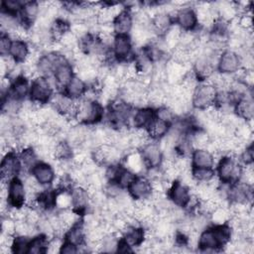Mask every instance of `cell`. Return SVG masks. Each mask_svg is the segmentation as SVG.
Returning a JSON list of instances; mask_svg holds the SVG:
<instances>
[{
    "label": "cell",
    "mask_w": 254,
    "mask_h": 254,
    "mask_svg": "<svg viewBox=\"0 0 254 254\" xmlns=\"http://www.w3.org/2000/svg\"><path fill=\"white\" fill-rule=\"evenodd\" d=\"M26 198V189L24 183L19 179H13L9 183V202L15 206L19 207L23 204Z\"/></svg>",
    "instance_id": "30bf717a"
},
{
    "label": "cell",
    "mask_w": 254,
    "mask_h": 254,
    "mask_svg": "<svg viewBox=\"0 0 254 254\" xmlns=\"http://www.w3.org/2000/svg\"><path fill=\"white\" fill-rule=\"evenodd\" d=\"M55 205L61 209L69 208L72 205L71 193H69L65 190L58 192L55 197Z\"/></svg>",
    "instance_id": "ee69618b"
},
{
    "label": "cell",
    "mask_w": 254,
    "mask_h": 254,
    "mask_svg": "<svg viewBox=\"0 0 254 254\" xmlns=\"http://www.w3.org/2000/svg\"><path fill=\"white\" fill-rule=\"evenodd\" d=\"M154 120V112L150 108H141L133 116V123L138 128L149 126Z\"/></svg>",
    "instance_id": "83f0119b"
},
{
    "label": "cell",
    "mask_w": 254,
    "mask_h": 254,
    "mask_svg": "<svg viewBox=\"0 0 254 254\" xmlns=\"http://www.w3.org/2000/svg\"><path fill=\"white\" fill-rule=\"evenodd\" d=\"M55 80L59 85L66 86V84L72 78V68L70 64L66 62L64 57L58 63L55 70Z\"/></svg>",
    "instance_id": "9a60e30c"
},
{
    "label": "cell",
    "mask_w": 254,
    "mask_h": 254,
    "mask_svg": "<svg viewBox=\"0 0 254 254\" xmlns=\"http://www.w3.org/2000/svg\"><path fill=\"white\" fill-rule=\"evenodd\" d=\"M67 96L71 98H76L81 96L85 91V84L84 81L81 80L78 76L72 77L70 81L65 86Z\"/></svg>",
    "instance_id": "d6a6232c"
},
{
    "label": "cell",
    "mask_w": 254,
    "mask_h": 254,
    "mask_svg": "<svg viewBox=\"0 0 254 254\" xmlns=\"http://www.w3.org/2000/svg\"><path fill=\"white\" fill-rule=\"evenodd\" d=\"M2 232L12 235L16 233V220L11 217H6L2 220Z\"/></svg>",
    "instance_id": "f5cc1de1"
},
{
    "label": "cell",
    "mask_w": 254,
    "mask_h": 254,
    "mask_svg": "<svg viewBox=\"0 0 254 254\" xmlns=\"http://www.w3.org/2000/svg\"><path fill=\"white\" fill-rule=\"evenodd\" d=\"M23 5L24 4L18 0H5L2 2V6L5 10L4 12L10 13V14H14L18 12L20 9H22Z\"/></svg>",
    "instance_id": "f907efd6"
},
{
    "label": "cell",
    "mask_w": 254,
    "mask_h": 254,
    "mask_svg": "<svg viewBox=\"0 0 254 254\" xmlns=\"http://www.w3.org/2000/svg\"><path fill=\"white\" fill-rule=\"evenodd\" d=\"M103 108L99 102L85 99L78 103L76 118L83 123H94L101 119Z\"/></svg>",
    "instance_id": "7a4b0ae2"
},
{
    "label": "cell",
    "mask_w": 254,
    "mask_h": 254,
    "mask_svg": "<svg viewBox=\"0 0 254 254\" xmlns=\"http://www.w3.org/2000/svg\"><path fill=\"white\" fill-rule=\"evenodd\" d=\"M144 159L142 157V155L138 152H132L130 154L127 155L126 160H125V164L126 167L128 168L129 171H131L132 173H141L144 169Z\"/></svg>",
    "instance_id": "f546056e"
},
{
    "label": "cell",
    "mask_w": 254,
    "mask_h": 254,
    "mask_svg": "<svg viewBox=\"0 0 254 254\" xmlns=\"http://www.w3.org/2000/svg\"><path fill=\"white\" fill-rule=\"evenodd\" d=\"M229 197L233 202H248L251 197V186L246 185L243 182L235 184L229 189Z\"/></svg>",
    "instance_id": "2e32d148"
},
{
    "label": "cell",
    "mask_w": 254,
    "mask_h": 254,
    "mask_svg": "<svg viewBox=\"0 0 254 254\" xmlns=\"http://www.w3.org/2000/svg\"><path fill=\"white\" fill-rule=\"evenodd\" d=\"M216 94V88L211 83H201L195 87L192 93V104L198 109H206L213 105Z\"/></svg>",
    "instance_id": "6da1fadb"
},
{
    "label": "cell",
    "mask_w": 254,
    "mask_h": 254,
    "mask_svg": "<svg viewBox=\"0 0 254 254\" xmlns=\"http://www.w3.org/2000/svg\"><path fill=\"white\" fill-rule=\"evenodd\" d=\"M231 218L229 210L225 206H218L210 213V220L215 225H223Z\"/></svg>",
    "instance_id": "f35d334b"
},
{
    "label": "cell",
    "mask_w": 254,
    "mask_h": 254,
    "mask_svg": "<svg viewBox=\"0 0 254 254\" xmlns=\"http://www.w3.org/2000/svg\"><path fill=\"white\" fill-rule=\"evenodd\" d=\"M114 54L120 59H125L131 52V40L126 35H117L113 42Z\"/></svg>",
    "instance_id": "603a6c76"
},
{
    "label": "cell",
    "mask_w": 254,
    "mask_h": 254,
    "mask_svg": "<svg viewBox=\"0 0 254 254\" xmlns=\"http://www.w3.org/2000/svg\"><path fill=\"white\" fill-rule=\"evenodd\" d=\"M12 42L8 35L2 34L0 38V53L2 57H6L8 54H10V49H11Z\"/></svg>",
    "instance_id": "db71d44e"
},
{
    "label": "cell",
    "mask_w": 254,
    "mask_h": 254,
    "mask_svg": "<svg viewBox=\"0 0 254 254\" xmlns=\"http://www.w3.org/2000/svg\"><path fill=\"white\" fill-rule=\"evenodd\" d=\"M215 13L220 16V19L228 22L234 20L238 16V8L232 2H219L215 5Z\"/></svg>",
    "instance_id": "ffe728a7"
},
{
    "label": "cell",
    "mask_w": 254,
    "mask_h": 254,
    "mask_svg": "<svg viewBox=\"0 0 254 254\" xmlns=\"http://www.w3.org/2000/svg\"><path fill=\"white\" fill-rule=\"evenodd\" d=\"M30 53V50L28 48V45L26 42L21 40H15L12 42L11 49H10V56L16 61V62H25L28 58Z\"/></svg>",
    "instance_id": "484cf974"
},
{
    "label": "cell",
    "mask_w": 254,
    "mask_h": 254,
    "mask_svg": "<svg viewBox=\"0 0 254 254\" xmlns=\"http://www.w3.org/2000/svg\"><path fill=\"white\" fill-rule=\"evenodd\" d=\"M148 127H149V135L153 138H163L170 130L169 123L159 118L154 119Z\"/></svg>",
    "instance_id": "d590c367"
},
{
    "label": "cell",
    "mask_w": 254,
    "mask_h": 254,
    "mask_svg": "<svg viewBox=\"0 0 254 254\" xmlns=\"http://www.w3.org/2000/svg\"><path fill=\"white\" fill-rule=\"evenodd\" d=\"M69 30L77 37L82 38L85 35H87L88 32V24L87 22L83 21H75L69 26Z\"/></svg>",
    "instance_id": "c3c4849f"
},
{
    "label": "cell",
    "mask_w": 254,
    "mask_h": 254,
    "mask_svg": "<svg viewBox=\"0 0 254 254\" xmlns=\"http://www.w3.org/2000/svg\"><path fill=\"white\" fill-rule=\"evenodd\" d=\"M70 193H71V198H72L71 206L75 210L79 211V210L84 209L87 206L88 200L90 198L87 190L83 189L82 187H77V188H74Z\"/></svg>",
    "instance_id": "cb8c5ba5"
},
{
    "label": "cell",
    "mask_w": 254,
    "mask_h": 254,
    "mask_svg": "<svg viewBox=\"0 0 254 254\" xmlns=\"http://www.w3.org/2000/svg\"><path fill=\"white\" fill-rule=\"evenodd\" d=\"M218 69L223 74H229L236 72L241 67L240 56L232 50L224 51L218 58L217 62Z\"/></svg>",
    "instance_id": "277c9868"
},
{
    "label": "cell",
    "mask_w": 254,
    "mask_h": 254,
    "mask_svg": "<svg viewBox=\"0 0 254 254\" xmlns=\"http://www.w3.org/2000/svg\"><path fill=\"white\" fill-rule=\"evenodd\" d=\"M170 197L174 204L185 206L190 200L189 188L181 182H175L170 188Z\"/></svg>",
    "instance_id": "8fae6325"
},
{
    "label": "cell",
    "mask_w": 254,
    "mask_h": 254,
    "mask_svg": "<svg viewBox=\"0 0 254 254\" xmlns=\"http://www.w3.org/2000/svg\"><path fill=\"white\" fill-rule=\"evenodd\" d=\"M187 64H182L174 61L169 62L164 67V74L171 85L179 84L188 73Z\"/></svg>",
    "instance_id": "52a82bcc"
},
{
    "label": "cell",
    "mask_w": 254,
    "mask_h": 254,
    "mask_svg": "<svg viewBox=\"0 0 254 254\" xmlns=\"http://www.w3.org/2000/svg\"><path fill=\"white\" fill-rule=\"evenodd\" d=\"M77 247H78V246H76V245H74V244H72V243L66 241L65 243H64V244L62 245L60 252H61V253H64V254H73V253H76V252L78 251Z\"/></svg>",
    "instance_id": "6f0895ef"
},
{
    "label": "cell",
    "mask_w": 254,
    "mask_h": 254,
    "mask_svg": "<svg viewBox=\"0 0 254 254\" xmlns=\"http://www.w3.org/2000/svg\"><path fill=\"white\" fill-rule=\"evenodd\" d=\"M236 111L240 118L245 120H252L254 113V105L251 96H243L236 103Z\"/></svg>",
    "instance_id": "d4e9b609"
},
{
    "label": "cell",
    "mask_w": 254,
    "mask_h": 254,
    "mask_svg": "<svg viewBox=\"0 0 254 254\" xmlns=\"http://www.w3.org/2000/svg\"><path fill=\"white\" fill-rule=\"evenodd\" d=\"M145 239V232L141 228L137 227H128L125 231V238L124 241L130 245L133 246H139Z\"/></svg>",
    "instance_id": "4dcf8cb0"
},
{
    "label": "cell",
    "mask_w": 254,
    "mask_h": 254,
    "mask_svg": "<svg viewBox=\"0 0 254 254\" xmlns=\"http://www.w3.org/2000/svg\"><path fill=\"white\" fill-rule=\"evenodd\" d=\"M15 82L11 85V97L16 99H21L25 97V95L29 91V84L27 79L24 76H19L18 78H15Z\"/></svg>",
    "instance_id": "836d02e7"
},
{
    "label": "cell",
    "mask_w": 254,
    "mask_h": 254,
    "mask_svg": "<svg viewBox=\"0 0 254 254\" xmlns=\"http://www.w3.org/2000/svg\"><path fill=\"white\" fill-rule=\"evenodd\" d=\"M19 170H20V163L14 154L8 153L3 157L2 163H1L2 181L8 182L9 180H13L14 177L18 174Z\"/></svg>",
    "instance_id": "ba28073f"
},
{
    "label": "cell",
    "mask_w": 254,
    "mask_h": 254,
    "mask_svg": "<svg viewBox=\"0 0 254 254\" xmlns=\"http://www.w3.org/2000/svg\"><path fill=\"white\" fill-rule=\"evenodd\" d=\"M47 246H48V242L46 240V236L42 235V236L36 237L30 241L28 253H33V254L44 253L47 251Z\"/></svg>",
    "instance_id": "7bdbcfd3"
},
{
    "label": "cell",
    "mask_w": 254,
    "mask_h": 254,
    "mask_svg": "<svg viewBox=\"0 0 254 254\" xmlns=\"http://www.w3.org/2000/svg\"><path fill=\"white\" fill-rule=\"evenodd\" d=\"M0 23H1L2 29H5L9 33H12L14 30H16L20 26L16 18L13 16V14L6 13V12L1 13Z\"/></svg>",
    "instance_id": "f6af8a7d"
},
{
    "label": "cell",
    "mask_w": 254,
    "mask_h": 254,
    "mask_svg": "<svg viewBox=\"0 0 254 254\" xmlns=\"http://www.w3.org/2000/svg\"><path fill=\"white\" fill-rule=\"evenodd\" d=\"M218 178L222 182H230L236 180L241 175V169L231 157H223L218 164Z\"/></svg>",
    "instance_id": "5b68a950"
},
{
    "label": "cell",
    "mask_w": 254,
    "mask_h": 254,
    "mask_svg": "<svg viewBox=\"0 0 254 254\" xmlns=\"http://www.w3.org/2000/svg\"><path fill=\"white\" fill-rule=\"evenodd\" d=\"M192 178L197 183H206L214 177V173L211 168H195L191 172Z\"/></svg>",
    "instance_id": "60d3db41"
},
{
    "label": "cell",
    "mask_w": 254,
    "mask_h": 254,
    "mask_svg": "<svg viewBox=\"0 0 254 254\" xmlns=\"http://www.w3.org/2000/svg\"><path fill=\"white\" fill-rule=\"evenodd\" d=\"M53 107L63 115L66 117H76L78 103L73 100V98L67 95L57 94L53 98Z\"/></svg>",
    "instance_id": "8992f818"
},
{
    "label": "cell",
    "mask_w": 254,
    "mask_h": 254,
    "mask_svg": "<svg viewBox=\"0 0 254 254\" xmlns=\"http://www.w3.org/2000/svg\"><path fill=\"white\" fill-rule=\"evenodd\" d=\"M241 157H242V160L244 161L245 164H251L252 163V158H253L252 148L251 147H249V148L246 147V149L243 150Z\"/></svg>",
    "instance_id": "680465c9"
},
{
    "label": "cell",
    "mask_w": 254,
    "mask_h": 254,
    "mask_svg": "<svg viewBox=\"0 0 254 254\" xmlns=\"http://www.w3.org/2000/svg\"><path fill=\"white\" fill-rule=\"evenodd\" d=\"M40 5L37 2H27L24 3L22 7V15L23 18L26 21H34L36 20L39 16L40 12Z\"/></svg>",
    "instance_id": "ab89813d"
},
{
    "label": "cell",
    "mask_w": 254,
    "mask_h": 254,
    "mask_svg": "<svg viewBox=\"0 0 254 254\" xmlns=\"http://www.w3.org/2000/svg\"><path fill=\"white\" fill-rule=\"evenodd\" d=\"M211 138L208 133L204 130H197L192 133L190 142V145L195 147L196 149H206Z\"/></svg>",
    "instance_id": "74e56055"
},
{
    "label": "cell",
    "mask_w": 254,
    "mask_h": 254,
    "mask_svg": "<svg viewBox=\"0 0 254 254\" xmlns=\"http://www.w3.org/2000/svg\"><path fill=\"white\" fill-rule=\"evenodd\" d=\"M54 159L60 161H67L72 156L71 146L67 143V141L56 142L53 149Z\"/></svg>",
    "instance_id": "f1b7e54d"
},
{
    "label": "cell",
    "mask_w": 254,
    "mask_h": 254,
    "mask_svg": "<svg viewBox=\"0 0 254 254\" xmlns=\"http://www.w3.org/2000/svg\"><path fill=\"white\" fill-rule=\"evenodd\" d=\"M33 176L35 179L41 184V185H47L51 184L55 178V173L53 168L46 164V163H40L36 164L34 168L32 169Z\"/></svg>",
    "instance_id": "e0dca14e"
},
{
    "label": "cell",
    "mask_w": 254,
    "mask_h": 254,
    "mask_svg": "<svg viewBox=\"0 0 254 254\" xmlns=\"http://www.w3.org/2000/svg\"><path fill=\"white\" fill-rule=\"evenodd\" d=\"M135 176L134 173H132L129 170H122L120 176L117 179V184L123 188V187H129L131 185V183L135 180Z\"/></svg>",
    "instance_id": "681fc988"
},
{
    "label": "cell",
    "mask_w": 254,
    "mask_h": 254,
    "mask_svg": "<svg viewBox=\"0 0 254 254\" xmlns=\"http://www.w3.org/2000/svg\"><path fill=\"white\" fill-rule=\"evenodd\" d=\"M63 243L60 239H54L53 241L49 242L48 243V246H47V251L48 253H57V252H60L61 250V247H62Z\"/></svg>",
    "instance_id": "9f6ffc18"
},
{
    "label": "cell",
    "mask_w": 254,
    "mask_h": 254,
    "mask_svg": "<svg viewBox=\"0 0 254 254\" xmlns=\"http://www.w3.org/2000/svg\"><path fill=\"white\" fill-rule=\"evenodd\" d=\"M252 24H253V20L250 12L243 13L237 21L238 27L244 31H250L252 28Z\"/></svg>",
    "instance_id": "816d5d0a"
},
{
    "label": "cell",
    "mask_w": 254,
    "mask_h": 254,
    "mask_svg": "<svg viewBox=\"0 0 254 254\" xmlns=\"http://www.w3.org/2000/svg\"><path fill=\"white\" fill-rule=\"evenodd\" d=\"M151 38H152V34L149 27H144L141 25L134 24V26L131 29V39L136 46L138 47L145 46L148 42H150Z\"/></svg>",
    "instance_id": "44dd1931"
},
{
    "label": "cell",
    "mask_w": 254,
    "mask_h": 254,
    "mask_svg": "<svg viewBox=\"0 0 254 254\" xmlns=\"http://www.w3.org/2000/svg\"><path fill=\"white\" fill-rule=\"evenodd\" d=\"M191 158L195 168H211L214 162L213 155L206 149H195Z\"/></svg>",
    "instance_id": "7402d4cb"
},
{
    "label": "cell",
    "mask_w": 254,
    "mask_h": 254,
    "mask_svg": "<svg viewBox=\"0 0 254 254\" xmlns=\"http://www.w3.org/2000/svg\"><path fill=\"white\" fill-rule=\"evenodd\" d=\"M58 217L62 221V223L64 225L65 228H69L76 224L78 220V214L69 208L66 209H62V211L59 213Z\"/></svg>",
    "instance_id": "b9f144b4"
},
{
    "label": "cell",
    "mask_w": 254,
    "mask_h": 254,
    "mask_svg": "<svg viewBox=\"0 0 254 254\" xmlns=\"http://www.w3.org/2000/svg\"><path fill=\"white\" fill-rule=\"evenodd\" d=\"M174 117V113L172 112V110L167 106V107H161L158 110V118L161 120H164L166 122H170L172 120V118Z\"/></svg>",
    "instance_id": "11a10c76"
},
{
    "label": "cell",
    "mask_w": 254,
    "mask_h": 254,
    "mask_svg": "<svg viewBox=\"0 0 254 254\" xmlns=\"http://www.w3.org/2000/svg\"><path fill=\"white\" fill-rule=\"evenodd\" d=\"M52 95V86L50 81L44 76L36 77L30 87V97L33 102L45 103Z\"/></svg>",
    "instance_id": "3957f363"
},
{
    "label": "cell",
    "mask_w": 254,
    "mask_h": 254,
    "mask_svg": "<svg viewBox=\"0 0 254 254\" xmlns=\"http://www.w3.org/2000/svg\"><path fill=\"white\" fill-rule=\"evenodd\" d=\"M84 238H85V228L83 225H79L77 223L71 226L66 233V241L76 246H80Z\"/></svg>",
    "instance_id": "e575fe53"
},
{
    "label": "cell",
    "mask_w": 254,
    "mask_h": 254,
    "mask_svg": "<svg viewBox=\"0 0 254 254\" xmlns=\"http://www.w3.org/2000/svg\"><path fill=\"white\" fill-rule=\"evenodd\" d=\"M198 246L204 251H210L221 246L217 235L213 229H205L198 238Z\"/></svg>",
    "instance_id": "ac0fdd59"
},
{
    "label": "cell",
    "mask_w": 254,
    "mask_h": 254,
    "mask_svg": "<svg viewBox=\"0 0 254 254\" xmlns=\"http://www.w3.org/2000/svg\"><path fill=\"white\" fill-rule=\"evenodd\" d=\"M183 30L178 25H172L164 34V46L167 49L174 50L179 46Z\"/></svg>",
    "instance_id": "4316f807"
},
{
    "label": "cell",
    "mask_w": 254,
    "mask_h": 254,
    "mask_svg": "<svg viewBox=\"0 0 254 254\" xmlns=\"http://www.w3.org/2000/svg\"><path fill=\"white\" fill-rule=\"evenodd\" d=\"M128 188L131 196L136 199H146L152 193L151 182L144 178L135 179Z\"/></svg>",
    "instance_id": "9c48e42d"
},
{
    "label": "cell",
    "mask_w": 254,
    "mask_h": 254,
    "mask_svg": "<svg viewBox=\"0 0 254 254\" xmlns=\"http://www.w3.org/2000/svg\"><path fill=\"white\" fill-rule=\"evenodd\" d=\"M197 23L203 27H212L214 18V9L209 3H198L194 10Z\"/></svg>",
    "instance_id": "5bb4252c"
},
{
    "label": "cell",
    "mask_w": 254,
    "mask_h": 254,
    "mask_svg": "<svg viewBox=\"0 0 254 254\" xmlns=\"http://www.w3.org/2000/svg\"><path fill=\"white\" fill-rule=\"evenodd\" d=\"M176 17L178 23L177 25L185 31L192 30L197 23L194 10L188 7H183L182 9L178 10Z\"/></svg>",
    "instance_id": "4fadbf2b"
},
{
    "label": "cell",
    "mask_w": 254,
    "mask_h": 254,
    "mask_svg": "<svg viewBox=\"0 0 254 254\" xmlns=\"http://www.w3.org/2000/svg\"><path fill=\"white\" fill-rule=\"evenodd\" d=\"M37 158H38V155L36 152H34L33 150L31 149H25L23 150L22 154H21V158H20V161H21V164L22 166L25 168V169H30V168H34V166L37 164Z\"/></svg>",
    "instance_id": "bcb514c9"
},
{
    "label": "cell",
    "mask_w": 254,
    "mask_h": 254,
    "mask_svg": "<svg viewBox=\"0 0 254 254\" xmlns=\"http://www.w3.org/2000/svg\"><path fill=\"white\" fill-rule=\"evenodd\" d=\"M167 91L162 87H153L149 91H147V99L148 104L160 106L167 101Z\"/></svg>",
    "instance_id": "8d00e7d4"
},
{
    "label": "cell",
    "mask_w": 254,
    "mask_h": 254,
    "mask_svg": "<svg viewBox=\"0 0 254 254\" xmlns=\"http://www.w3.org/2000/svg\"><path fill=\"white\" fill-rule=\"evenodd\" d=\"M142 157L150 167L155 168L161 165L162 163V150L160 148V145L156 143H147L145 146H143V152Z\"/></svg>",
    "instance_id": "7c38bea8"
},
{
    "label": "cell",
    "mask_w": 254,
    "mask_h": 254,
    "mask_svg": "<svg viewBox=\"0 0 254 254\" xmlns=\"http://www.w3.org/2000/svg\"><path fill=\"white\" fill-rule=\"evenodd\" d=\"M30 241H31V240H29L27 236H21V235H19L16 239L13 240L12 251H13L14 253H18V254L28 253Z\"/></svg>",
    "instance_id": "7dc6e473"
},
{
    "label": "cell",
    "mask_w": 254,
    "mask_h": 254,
    "mask_svg": "<svg viewBox=\"0 0 254 254\" xmlns=\"http://www.w3.org/2000/svg\"><path fill=\"white\" fill-rule=\"evenodd\" d=\"M133 27V19L128 11L123 10L113 21V29L118 35H126Z\"/></svg>",
    "instance_id": "d6986e66"
},
{
    "label": "cell",
    "mask_w": 254,
    "mask_h": 254,
    "mask_svg": "<svg viewBox=\"0 0 254 254\" xmlns=\"http://www.w3.org/2000/svg\"><path fill=\"white\" fill-rule=\"evenodd\" d=\"M171 26V16L167 13L159 12L152 19V27L156 32L165 34Z\"/></svg>",
    "instance_id": "1f68e13d"
}]
</instances>
